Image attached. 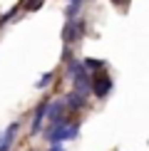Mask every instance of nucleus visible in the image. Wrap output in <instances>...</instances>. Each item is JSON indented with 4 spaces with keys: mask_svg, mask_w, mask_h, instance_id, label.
<instances>
[{
    "mask_svg": "<svg viewBox=\"0 0 149 151\" xmlns=\"http://www.w3.org/2000/svg\"><path fill=\"white\" fill-rule=\"evenodd\" d=\"M80 134V122H62V124H50L45 129V139L47 144H62L67 139H77Z\"/></svg>",
    "mask_w": 149,
    "mask_h": 151,
    "instance_id": "f257e3e1",
    "label": "nucleus"
},
{
    "mask_svg": "<svg viewBox=\"0 0 149 151\" xmlns=\"http://www.w3.org/2000/svg\"><path fill=\"white\" fill-rule=\"evenodd\" d=\"M67 77H72L74 82V92H80V94H90V72L82 67V62H77V60H70L67 62Z\"/></svg>",
    "mask_w": 149,
    "mask_h": 151,
    "instance_id": "f03ea898",
    "label": "nucleus"
},
{
    "mask_svg": "<svg viewBox=\"0 0 149 151\" xmlns=\"http://www.w3.org/2000/svg\"><path fill=\"white\" fill-rule=\"evenodd\" d=\"M92 77V74H90ZM90 89H92V94H95L97 99H107V94L112 92V77L109 74H95V77L90 79Z\"/></svg>",
    "mask_w": 149,
    "mask_h": 151,
    "instance_id": "7ed1b4c3",
    "label": "nucleus"
},
{
    "mask_svg": "<svg viewBox=\"0 0 149 151\" xmlns=\"http://www.w3.org/2000/svg\"><path fill=\"white\" fill-rule=\"evenodd\" d=\"M82 32H85V25L77 22V17L74 20H67L65 27H62V40H65V45L77 42V40H82Z\"/></svg>",
    "mask_w": 149,
    "mask_h": 151,
    "instance_id": "20e7f679",
    "label": "nucleus"
},
{
    "mask_svg": "<svg viewBox=\"0 0 149 151\" xmlns=\"http://www.w3.org/2000/svg\"><path fill=\"white\" fill-rule=\"evenodd\" d=\"M45 119H47L50 124L67 122V119H65V102H50L47 104V111H45Z\"/></svg>",
    "mask_w": 149,
    "mask_h": 151,
    "instance_id": "39448f33",
    "label": "nucleus"
},
{
    "mask_svg": "<svg viewBox=\"0 0 149 151\" xmlns=\"http://www.w3.org/2000/svg\"><path fill=\"white\" fill-rule=\"evenodd\" d=\"M47 104H50V99H42V102L35 106V114H33V127H30V131H33V134L42 131V124H45V111H47Z\"/></svg>",
    "mask_w": 149,
    "mask_h": 151,
    "instance_id": "423d86ee",
    "label": "nucleus"
},
{
    "mask_svg": "<svg viewBox=\"0 0 149 151\" xmlns=\"http://www.w3.org/2000/svg\"><path fill=\"white\" fill-rule=\"evenodd\" d=\"M15 134H17V122H12L10 127L0 134V151H10V146L15 144Z\"/></svg>",
    "mask_w": 149,
    "mask_h": 151,
    "instance_id": "0eeeda50",
    "label": "nucleus"
},
{
    "mask_svg": "<svg viewBox=\"0 0 149 151\" xmlns=\"http://www.w3.org/2000/svg\"><path fill=\"white\" fill-rule=\"evenodd\" d=\"M65 106H70L72 111H80V109H85V106H87V97L72 89L70 94H67V99H65Z\"/></svg>",
    "mask_w": 149,
    "mask_h": 151,
    "instance_id": "6e6552de",
    "label": "nucleus"
},
{
    "mask_svg": "<svg viewBox=\"0 0 149 151\" xmlns=\"http://www.w3.org/2000/svg\"><path fill=\"white\" fill-rule=\"evenodd\" d=\"M80 8H82V0H67V10H65V17L67 20H74L77 17Z\"/></svg>",
    "mask_w": 149,
    "mask_h": 151,
    "instance_id": "1a4fd4ad",
    "label": "nucleus"
},
{
    "mask_svg": "<svg viewBox=\"0 0 149 151\" xmlns=\"http://www.w3.org/2000/svg\"><path fill=\"white\" fill-rule=\"evenodd\" d=\"M82 67L87 72H97V70H104V62L102 60H92V57H87L85 62H82Z\"/></svg>",
    "mask_w": 149,
    "mask_h": 151,
    "instance_id": "9d476101",
    "label": "nucleus"
},
{
    "mask_svg": "<svg viewBox=\"0 0 149 151\" xmlns=\"http://www.w3.org/2000/svg\"><path fill=\"white\" fill-rule=\"evenodd\" d=\"M52 77H55L52 72H45V74H42L40 79H37V89H45V87L50 84V82H52Z\"/></svg>",
    "mask_w": 149,
    "mask_h": 151,
    "instance_id": "9b49d317",
    "label": "nucleus"
},
{
    "mask_svg": "<svg viewBox=\"0 0 149 151\" xmlns=\"http://www.w3.org/2000/svg\"><path fill=\"white\" fill-rule=\"evenodd\" d=\"M42 3H45V0H27V12L40 10V8H42Z\"/></svg>",
    "mask_w": 149,
    "mask_h": 151,
    "instance_id": "f8f14e48",
    "label": "nucleus"
},
{
    "mask_svg": "<svg viewBox=\"0 0 149 151\" xmlns=\"http://www.w3.org/2000/svg\"><path fill=\"white\" fill-rule=\"evenodd\" d=\"M15 15H17V8H12L10 12H5V15H3V17H0V27H3V25H5V22H8V20H12V17H15Z\"/></svg>",
    "mask_w": 149,
    "mask_h": 151,
    "instance_id": "ddd939ff",
    "label": "nucleus"
},
{
    "mask_svg": "<svg viewBox=\"0 0 149 151\" xmlns=\"http://www.w3.org/2000/svg\"><path fill=\"white\" fill-rule=\"evenodd\" d=\"M70 60H72V50H70V47L65 45V50H62V62H65V65H67V62H70Z\"/></svg>",
    "mask_w": 149,
    "mask_h": 151,
    "instance_id": "4468645a",
    "label": "nucleus"
},
{
    "mask_svg": "<svg viewBox=\"0 0 149 151\" xmlns=\"http://www.w3.org/2000/svg\"><path fill=\"white\" fill-rule=\"evenodd\" d=\"M50 151H65V149H62L60 144H50Z\"/></svg>",
    "mask_w": 149,
    "mask_h": 151,
    "instance_id": "2eb2a0df",
    "label": "nucleus"
},
{
    "mask_svg": "<svg viewBox=\"0 0 149 151\" xmlns=\"http://www.w3.org/2000/svg\"><path fill=\"white\" fill-rule=\"evenodd\" d=\"M112 3H117V5H119V3H122V0H112Z\"/></svg>",
    "mask_w": 149,
    "mask_h": 151,
    "instance_id": "dca6fc26",
    "label": "nucleus"
}]
</instances>
